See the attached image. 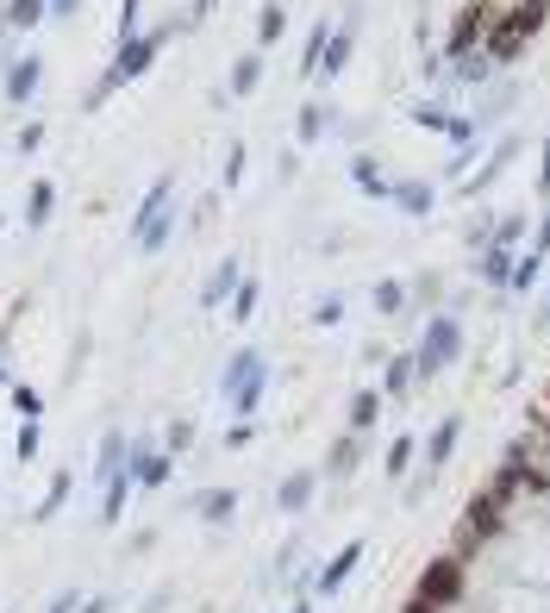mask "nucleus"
Segmentation results:
<instances>
[{
	"label": "nucleus",
	"mask_w": 550,
	"mask_h": 613,
	"mask_svg": "<svg viewBox=\"0 0 550 613\" xmlns=\"http://www.w3.org/2000/svg\"><path fill=\"white\" fill-rule=\"evenodd\" d=\"M400 613H550V395Z\"/></svg>",
	"instance_id": "obj_1"
}]
</instances>
